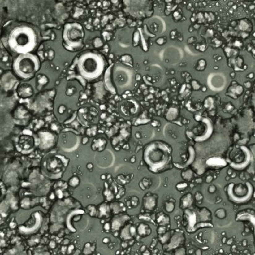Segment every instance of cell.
<instances>
[{"mask_svg": "<svg viewBox=\"0 0 255 255\" xmlns=\"http://www.w3.org/2000/svg\"><path fill=\"white\" fill-rule=\"evenodd\" d=\"M172 148L161 140L151 142L143 152V161L150 171L161 173L170 169L172 161Z\"/></svg>", "mask_w": 255, "mask_h": 255, "instance_id": "cell-1", "label": "cell"}, {"mask_svg": "<svg viewBox=\"0 0 255 255\" xmlns=\"http://www.w3.org/2000/svg\"><path fill=\"white\" fill-rule=\"evenodd\" d=\"M8 45L14 52L19 54L31 53L37 45V35L29 26H18L11 31Z\"/></svg>", "mask_w": 255, "mask_h": 255, "instance_id": "cell-2", "label": "cell"}, {"mask_svg": "<svg viewBox=\"0 0 255 255\" xmlns=\"http://www.w3.org/2000/svg\"><path fill=\"white\" fill-rule=\"evenodd\" d=\"M77 66L83 77L93 80L101 76L105 69L106 61L97 52H86L80 56Z\"/></svg>", "mask_w": 255, "mask_h": 255, "instance_id": "cell-3", "label": "cell"}, {"mask_svg": "<svg viewBox=\"0 0 255 255\" xmlns=\"http://www.w3.org/2000/svg\"><path fill=\"white\" fill-rule=\"evenodd\" d=\"M40 68V61L37 56L31 54H19L14 63L15 73L24 79L32 78Z\"/></svg>", "mask_w": 255, "mask_h": 255, "instance_id": "cell-4", "label": "cell"}, {"mask_svg": "<svg viewBox=\"0 0 255 255\" xmlns=\"http://www.w3.org/2000/svg\"><path fill=\"white\" fill-rule=\"evenodd\" d=\"M253 157L254 154L247 147L244 145L237 146L231 151L226 162L232 169L243 171L251 164Z\"/></svg>", "mask_w": 255, "mask_h": 255, "instance_id": "cell-5", "label": "cell"}, {"mask_svg": "<svg viewBox=\"0 0 255 255\" xmlns=\"http://www.w3.org/2000/svg\"><path fill=\"white\" fill-rule=\"evenodd\" d=\"M85 31L81 24L77 22L67 23L64 27L63 39L72 49H81L83 46Z\"/></svg>", "mask_w": 255, "mask_h": 255, "instance_id": "cell-6", "label": "cell"}, {"mask_svg": "<svg viewBox=\"0 0 255 255\" xmlns=\"http://www.w3.org/2000/svg\"><path fill=\"white\" fill-rule=\"evenodd\" d=\"M253 192V186L248 181L244 185L242 183L237 185L230 183L227 187V196L229 201L233 202V204H246L252 198Z\"/></svg>", "mask_w": 255, "mask_h": 255, "instance_id": "cell-7", "label": "cell"}, {"mask_svg": "<svg viewBox=\"0 0 255 255\" xmlns=\"http://www.w3.org/2000/svg\"><path fill=\"white\" fill-rule=\"evenodd\" d=\"M183 224L187 232L194 233L197 230L203 228H212L213 225L211 222L200 223L198 220L196 210L187 208L184 210Z\"/></svg>", "mask_w": 255, "mask_h": 255, "instance_id": "cell-8", "label": "cell"}, {"mask_svg": "<svg viewBox=\"0 0 255 255\" xmlns=\"http://www.w3.org/2000/svg\"><path fill=\"white\" fill-rule=\"evenodd\" d=\"M119 110L125 116L132 117L140 111V105L135 99H126L120 103L119 105Z\"/></svg>", "mask_w": 255, "mask_h": 255, "instance_id": "cell-9", "label": "cell"}, {"mask_svg": "<svg viewBox=\"0 0 255 255\" xmlns=\"http://www.w3.org/2000/svg\"><path fill=\"white\" fill-rule=\"evenodd\" d=\"M185 236L181 231L177 230L174 234H171L169 241L163 245V249L166 252L175 251L179 247L181 246L185 242Z\"/></svg>", "mask_w": 255, "mask_h": 255, "instance_id": "cell-10", "label": "cell"}, {"mask_svg": "<svg viewBox=\"0 0 255 255\" xmlns=\"http://www.w3.org/2000/svg\"><path fill=\"white\" fill-rule=\"evenodd\" d=\"M130 216L124 213H121L115 215L110 222L111 232H115L120 230L126 225V223L130 220Z\"/></svg>", "mask_w": 255, "mask_h": 255, "instance_id": "cell-11", "label": "cell"}, {"mask_svg": "<svg viewBox=\"0 0 255 255\" xmlns=\"http://www.w3.org/2000/svg\"><path fill=\"white\" fill-rule=\"evenodd\" d=\"M136 234V228L132 224L125 225L120 230L119 237L123 240H131Z\"/></svg>", "mask_w": 255, "mask_h": 255, "instance_id": "cell-12", "label": "cell"}, {"mask_svg": "<svg viewBox=\"0 0 255 255\" xmlns=\"http://www.w3.org/2000/svg\"><path fill=\"white\" fill-rule=\"evenodd\" d=\"M142 203L143 209L148 212H152L157 207V197H155L154 195L147 194L143 198Z\"/></svg>", "mask_w": 255, "mask_h": 255, "instance_id": "cell-13", "label": "cell"}, {"mask_svg": "<svg viewBox=\"0 0 255 255\" xmlns=\"http://www.w3.org/2000/svg\"><path fill=\"white\" fill-rule=\"evenodd\" d=\"M111 214L110 205L107 202L99 204L97 208L96 217L101 219V220H105V219L110 218Z\"/></svg>", "mask_w": 255, "mask_h": 255, "instance_id": "cell-14", "label": "cell"}, {"mask_svg": "<svg viewBox=\"0 0 255 255\" xmlns=\"http://www.w3.org/2000/svg\"><path fill=\"white\" fill-rule=\"evenodd\" d=\"M195 158H196V151L193 146H190L189 147V157L187 160L181 163H173V165L178 169H185L190 165L193 164V162L195 161Z\"/></svg>", "mask_w": 255, "mask_h": 255, "instance_id": "cell-15", "label": "cell"}, {"mask_svg": "<svg viewBox=\"0 0 255 255\" xmlns=\"http://www.w3.org/2000/svg\"><path fill=\"white\" fill-rule=\"evenodd\" d=\"M227 164L226 161L220 157H213L206 162V165L213 169H222L225 167Z\"/></svg>", "mask_w": 255, "mask_h": 255, "instance_id": "cell-16", "label": "cell"}, {"mask_svg": "<svg viewBox=\"0 0 255 255\" xmlns=\"http://www.w3.org/2000/svg\"><path fill=\"white\" fill-rule=\"evenodd\" d=\"M244 92V89L241 85H232L228 89V92L226 95L231 97L233 99H237L240 95Z\"/></svg>", "mask_w": 255, "mask_h": 255, "instance_id": "cell-17", "label": "cell"}, {"mask_svg": "<svg viewBox=\"0 0 255 255\" xmlns=\"http://www.w3.org/2000/svg\"><path fill=\"white\" fill-rule=\"evenodd\" d=\"M18 94L20 97L26 98L32 96L33 93V89L32 86L27 83H23L21 85L19 86L18 89Z\"/></svg>", "mask_w": 255, "mask_h": 255, "instance_id": "cell-18", "label": "cell"}, {"mask_svg": "<svg viewBox=\"0 0 255 255\" xmlns=\"http://www.w3.org/2000/svg\"><path fill=\"white\" fill-rule=\"evenodd\" d=\"M136 233L139 236L145 238L150 236L152 233V230L149 225L146 223H140L136 228Z\"/></svg>", "mask_w": 255, "mask_h": 255, "instance_id": "cell-19", "label": "cell"}, {"mask_svg": "<svg viewBox=\"0 0 255 255\" xmlns=\"http://www.w3.org/2000/svg\"><path fill=\"white\" fill-rule=\"evenodd\" d=\"M193 204V195L191 193H187L185 194L180 200V208L183 210L191 208Z\"/></svg>", "mask_w": 255, "mask_h": 255, "instance_id": "cell-20", "label": "cell"}, {"mask_svg": "<svg viewBox=\"0 0 255 255\" xmlns=\"http://www.w3.org/2000/svg\"><path fill=\"white\" fill-rule=\"evenodd\" d=\"M230 67H232L233 69L237 71L244 70V67H246L244 65V60L242 57H233L230 59Z\"/></svg>", "mask_w": 255, "mask_h": 255, "instance_id": "cell-21", "label": "cell"}, {"mask_svg": "<svg viewBox=\"0 0 255 255\" xmlns=\"http://www.w3.org/2000/svg\"><path fill=\"white\" fill-rule=\"evenodd\" d=\"M157 224L159 226H168L170 224V218L164 212H159L156 215L155 218Z\"/></svg>", "mask_w": 255, "mask_h": 255, "instance_id": "cell-22", "label": "cell"}, {"mask_svg": "<svg viewBox=\"0 0 255 255\" xmlns=\"http://www.w3.org/2000/svg\"><path fill=\"white\" fill-rule=\"evenodd\" d=\"M111 214L114 215L123 213L126 212V208L124 204L122 202H114L110 205Z\"/></svg>", "mask_w": 255, "mask_h": 255, "instance_id": "cell-23", "label": "cell"}, {"mask_svg": "<svg viewBox=\"0 0 255 255\" xmlns=\"http://www.w3.org/2000/svg\"><path fill=\"white\" fill-rule=\"evenodd\" d=\"M179 114V110L178 109V107L175 106H172L167 110L165 115V118L167 121L172 122L178 118Z\"/></svg>", "mask_w": 255, "mask_h": 255, "instance_id": "cell-24", "label": "cell"}, {"mask_svg": "<svg viewBox=\"0 0 255 255\" xmlns=\"http://www.w3.org/2000/svg\"><path fill=\"white\" fill-rule=\"evenodd\" d=\"M107 146V141L103 138H99L96 140H94L92 144V149L93 150L102 151Z\"/></svg>", "mask_w": 255, "mask_h": 255, "instance_id": "cell-25", "label": "cell"}, {"mask_svg": "<svg viewBox=\"0 0 255 255\" xmlns=\"http://www.w3.org/2000/svg\"><path fill=\"white\" fill-rule=\"evenodd\" d=\"M237 221H250V222L253 221L254 222V213L251 214V212H239L236 216Z\"/></svg>", "mask_w": 255, "mask_h": 255, "instance_id": "cell-26", "label": "cell"}, {"mask_svg": "<svg viewBox=\"0 0 255 255\" xmlns=\"http://www.w3.org/2000/svg\"><path fill=\"white\" fill-rule=\"evenodd\" d=\"M205 166L204 165L202 161L198 160L197 162L194 163L192 166V170L194 171L199 176L203 175L205 171Z\"/></svg>", "mask_w": 255, "mask_h": 255, "instance_id": "cell-27", "label": "cell"}, {"mask_svg": "<svg viewBox=\"0 0 255 255\" xmlns=\"http://www.w3.org/2000/svg\"><path fill=\"white\" fill-rule=\"evenodd\" d=\"M31 138L28 136H25L24 138L22 137L21 140H19V145L25 150H28L30 148H32V147L33 142L32 139Z\"/></svg>", "mask_w": 255, "mask_h": 255, "instance_id": "cell-28", "label": "cell"}, {"mask_svg": "<svg viewBox=\"0 0 255 255\" xmlns=\"http://www.w3.org/2000/svg\"><path fill=\"white\" fill-rule=\"evenodd\" d=\"M61 162H60L59 159H57L56 158H52L50 159V161H49V165H48V169H49V171H52L53 172V173H55V170L58 169V167L61 166Z\"/></svg>", "mask_w": 255, "mask_h": 255, "instance_id": "cell-29", "label": "cell"}, {"mask_svg": "<svg viewBox=\"0 0 255 255\" xmlns=\"http://www.w3.org/2000/svg\"><path fill=\"white\" fill-rule=\"evenodd\" d=\"M181 177L185 181H191L193 179V171L192 169H187L181 172Z\"/></svg>", "mask_w": 255, "mask_h": 255, "instance_id": "cell-30", "label": "cell"}, {"mask_svg": "<svg viewBox=\"0 0 255 255\" xmlns=\"http://www.w3.org/2000/svg\"><path fill=\"white\" fill-rule=\"evenodd\" d=\"M171 234H171L170 231H166L165 233L158 234V240L162 245L166 244V243L169 241Z\"/></svg>", "mask_w": 255, "mask_h": 255, "instance_id": "cell-31", "label": "cell"}, {"mask_svg": "<svg viewBox=\"0 0 255 255\" xmlns=\"http://www.w3.org/2000/svg\"><path fill=\"white\" fill-rule=\"evenodd\" d=\"M214 99L212 96H209L207 97L204 102V106L207 110H212L214 107Z\"/></svg>", "mask_w": 255, "mask_h": 255, "instance_id": "cell-32", "label": "cell"}, {"mask_svg": "<svg viewBox=\"0 0 255 255\" xmlns=\"http://www.w3.org/2000/svg\"><path fill=\"white\" fill-rule=\"evenodd\" d=\"M79 184H80V179L77 176L71 177L68 181V185L71 187H73V188L77 187Z\"/></svg>", "mask_w": 255, "mask_h": 255, "instance_id": "cell-33", "label": "cell"}, {"mask_svg": "<svg viewBox=\"0 0 255 255\" xmlns=\"http://www.w3.org/2000/svg\"><path fill=\"white\" fill-rule=\"evenodd\" d=\"M96 249V246L95 245H91L89 242H87L84 247V254H89L92 253Z\"/></svg>", "mask_w": 255, "mask_h": 255, "instance_id": "cell-34", "label": "cell"}, {"mask_svg": "<svg viewBox=\"0 0 255 255\" xmlns=\"http://www.w3.org/2000/svg\"><path fill=\"white\" fill-rule=\"evenodd\" d=\"M206 61H205L204 59H200L199 61L197 62L196 63V65L195 67V68H196V70L197 71H204L205 67H206Z\"/></svg>", "mask_w": 255, "mask_h": 255, "instance_id": "cell-35", "label": "cell"}, {"mask_svg": "<svg viewBox=\"0 0 255 255\" xmlns=\"http://www.w3.org/2000/svg\"><path fill=\"white\" fill-rule=\"evenodd\" d=\"M87 212L91 217H96L97 214V207L93 205H89L86 208Z\"/></svg>", "mask_w": 255, "mask_h": 255, "instance_id": "cell-36", "label": "cell"}, {"mask_svg": "<svg viewBox=\"0 0 255 255\" xmlns=\"http://www.w3.org/2000/svg\"><path fill=\"white\" fill-rule=\"evenodd\" d=\"M175 205L174 204V202L171 201H166L165 204V209L166 210V213H171L173 212V210H175Z\"/></svg>", "mask_w": 255, "mask_h": 255, "instance_id": "cell-37", "label": "cell"}, {"mask_svg": "<svg viewBox=\"0 0 255 255\" xmlns=\"http://www.w3.org/2000/svg\"><path fill=\"white\" fill-rule=\"evenodd\" d=\"M106 187L107 189L104 191V196L106 197L105 199L107 200V201H110L114 198V195L112 193V191L107 189V187Z\"/></svg>", "mask_w": 255, "mask_h": 255, "instance_id": "cell-38", "label": "cell"}, {"mask_svg": "<svg viewBox=\"0 0 255 255\" xmlns=\"http://www.w3.org/2000/svg\"><path fill=\"white\" fill-rule=\"evenodd\" d=\"M216 216L220 219V220H222V219H224L226 218V210L224 209H219L216 212Z\"/></svg>", "mask_w": 255, "mask_h": 255, "instance_id": "cell-39", "label": "cell"}, {"mask_svg": "<svg viewBox=\"0 0 255 255\" xmlns=\"http://www.w3.org/2000/svg\"><path fill=\"white\" fill-rule=\"evenodd\" d=\"M39 242H40V238L37 236H34L32 237L28 241V243L30 246H34L35 245L38 244Z\"/></svg>", "mask_w": 255, "mask_h": 255, "instance_id": "cell-40", "label": "cell"}, {"mask_svg": "<svg viewBox=\"0 0 255 255\" xmlns=\"http://www.w3.org/2000/svg\"><path fill=\"white\" fill-rule=\"evenodd\" d=\"M187 183L185 182H181V183H179L178 184L176 185V188L179 191H184L187 189Z\"/></svg>", "mask_w": 255, "mask_h": 255, "instance_id": "cell-41", "label": "cell"}, {"mask_svg": "<svg viewBox=\"0 0 255 255\" xmlns=\"http://www.w3.org/2000/svg\"><path fill=\"white\" fill-rule=\"evenodd\" d=\"M191 88L195 91H198L201 88L200 83L196 80H193L191 81Z\"/></svg>", "mask_w": 255, "mask_h": 255, "instance_id": "cell-42", "label": "cell"}, {"mask_svg": "<svg viewBox=\"0 0 255 255\" xmlns=\"http://www.w3.org/2000/svg\"><path fill=\"white\" fill-rule=\"evenodd\" d=\"M141 182H142V183L143 184V185L145 186V189L149 188V187H150L151 184H152V182H151V181L150 180V179H146V178H144V179H143L141 181Z\"/></svg>", "mask_w": 255, "mask_h": 255, "instance_id": "cell-43", "label": "cell"}, {"mask_svg": "<svg viewBox=\"0 0 255 255\" xmlns=\"http://www.w3.org/2000/svg\"><path fill=\"white\" fill-rule=\"evenodd\" d=\"M195 199L199 202V204H201V201L204 200V196L200 192H197L195 195Z\"/></svg>", "mask_w": 255, "mask_h": 255, "instance_id": "cell-44", "label": "cell"}, {"mask_svg": "<svg viewBox=\"0 0 255 255\" xmlns=\"http://www.w3.org/2000/svg\"><path fill=\"white\" fill-rule=\"evenodd\" d=\"M130 202V205H132L133 208H134V207H136L138 205V204L139 202V200H138L137 197L134 196V197H132V200H131V201Z\"/></svg>", "mask_w": 255, "mask_h": 255, "instance_id": "cell-45", "label": "cell"}, {"mask_svg": "<svg viewBox=\"0 0 255 255\" xmlns=\"http://www.w3.org/2000/svg\"><path fill=\"white\" fill-rule=\"evenodd\" d=\"M175 254H185V249L183 247H179L177 249L175 250Z\"/></svg>", "mask_w": 255, "mask_h": 255, "instance_id": "cell-46", "label": "cell"}, {"mask_svg": "<svg viewBox=\"0 0 255 255\" xmlns=\"http://www.w3.org/2000/svg\"><path fill=\"white\" fill-rule=\"evenodd\" d=\"M167 231V228L166 227V226H159V228H158L157 232L158 233V234H161L165 233V232Z\"/></svg>", "mask_w": 255, "mask_h": 255, "instance_id": "cell-47", "label": "cell"}, {"mask_svg": "<svg viewBox=\"0 0 255 255\" xmlns=\"http://www.w3.org/2000/svg\"><path fill=\"white\" fill-rule=\"evenodd\" d=\"M49 248L51 249H54L57 248V243L54 240H50L49 243Z\"/></svg>", "mask_w": 255, "mask_h": 255, "instance_id": "cell-48", "label": "cell"}, {"mask_svg": "<svg viewBox=\"0 0 255 255\" xmlns=\"http://www.w3.org/2000/svg\"><path fill=\"white\" fill-rule=\"evenodd\" d=\"M234 109V107L233 105H232V103H228L226 105V110L227 111L231 112V111H232Z\"/></svg>", "mask_w": 255, "mask_h": 255, "instance_id": "cell-49", "label": "cell"}, {"mask_svg": "<svg viewBox=\"0 0 255 255\" xmlns=\"http://www.w3.org/2000/svg\"><path fill=\"white\" fill-rule=\"evenodd\" d=\"M103 229L106 231V232H111V226H110V223L108 222H106L103 225Z\"/></svg>", "mask_w": 255, "mask_h": 255, "instance_id": "cell-50", "label": "cell"}, {"mask_svg": "<svg viewBox=\"0 0 255 255\" xmlns=\"http://www.w3.org/2000/svg\"><path fill=\"white\" fill-rule=\"evenodd\" d=\"M75 250V246L74 245H70L67 247V253L68 254H71L73 252H74Z\"/></svg>", "mask_w": 255, "mask_h": 255, "instance_id": "cell-51", "label": "cell"}, {"mask_svg": "<svg viewBox=\"0 0 255 255\" xmlns=\"http://www.w3.org/2000/svg\"><path fill=\"white\" fill-rule=\"evenodd\" d=\"M216 186H215V185H210V186L209 187V188H208L209 192L211 193H214L215 191H216Z\"/></svg>", "mask_w": 255, "mask_h": 255, "instance_id": "cell-52", "label": "cell"}, {"mask_svg": "<svg viewBox=\"0 0 255 255\" xmlns=\"http://www.w3.org/2000/svg\"><path fill=\"white\" fill-rule=\"evenodd\" d=\"M127 246H128V242H127L126 240H123L122 242V248L126 249Z\"/></svg>", "mask_w": 255, "mask_h": 255, "instance_id": "cell-53", "label": "cell"}, {"mask_svg": "<svg viewBox=\"0 0 255 255\" xmlns=\"http://www.w3.org/2000/svg\"><path fill=\"white\" fill-rule=\"evenodd\" d=\"M213 179H214V177L212 176V175H208V176L207 177L205 181H206L207 183H211L213 181Z\"/></svg>", "mask_w": 255, "mask_h": 255, "instance_id": "cell-54", "label": "cell"}, {"mask_svg": "<svg viewBox=\"0 0 255 255\" xmlns=\"http://www.w3.org/2000/svg\"><path fill=\"white\" fill-rule=\"evenodd\" d=\"M15 226H16V223L14 222H11L10 224V228L11 229H14L15 228Z\"/></svg>", "mask_w": 255, "mask_h": 255, "instance_id": "cell-55", "label": "cell"}, {"mask_svg": "<svg viewBox=\"0 0 255 255\" xmlns=\"http://www.w3.org/2000/svg\"><path fill=\"white\" fill-rule=\"evenodd\" d=\"M87 169L89 170V171L92 170L93 169V165L92 163H88V164L87 165Z\"/></svg>", "mask_w": 255, "mask_h": 255, "instance_id": "cell-56", "label": "cell"}, {"mask_svg": "<svg viewBox=\"0 0 255 255\" xmlns=\"http://www.w3.org/2000/svg\"><path fill=\"white\" fill-rule=\"evenodd\" d=\"M110 242V239L109 238H104L103 240V242L104 243V244H107V243H108Z\"/></svg>", "mask_w": 255, "mask_h": 255, "instance_id": "cell-57", "label": "cell"}, {"mask_svg": "<svg viewBox=\"0 0 255 255\" xmlns=\"http://www.w3.org/2000/svg\"><path fill=\"white\" fill-rule=\"evenodd\" d=\"M87 141H88V139H87V138H84L83 139V145H85Z\"/></svg>", "mask_w": 255, "mask_h": 255, "instance_id": "cell-58", "label": "cell"}, {"mask_svg": "<svg viewBox=\"0 0 255 255\" xmlns=\"http://www.w3.org/2000/svg\"><path fill=\"white\" fill-rule=\"evenodd\" d=\"M145 252H144L142 253L143 254H150V253L149 252V250H145Z\"/></svg>", "mask_w": 255, "mask_h": 255, "instance_id": "cell-59", "label": "cell"}, {"mask_svg": "<svg viewBox=\"0 0 255 255\" xmlns=\"http://www.w3.org/2000/svg\"><path fill=\"white\" fill-rule=\"evenodd\" d=\"M201 181H202V179L201 178H200L199 179H196V182L198 183H201Z\"/></svg>", "mask_w": 255, "mask_h": 255, "instance_id": "cell-60", "label": "cell"}, {"mask_svg": "<svg viewBox=\"0 0 255 255\" xmlns=\"http://www.w3.org/2000/svg\"><path fill=\"white\" fill-rule=\"evenodd\" d=\"M101 179H102V180H104L105 179H106V176L105 175H102L101 176Z\"/></svg>", "mask_w": 255, "mask_h": 255, "instance_id": "cell-61", "label": "cell"}, {"mask_svg": "<svg viewBox=\"0 0 255 255\" xmlns=\"http://www.w3.org/2000/svg\"><path fill=\"white\" fill-rule=\"evenodd\" d=\"M236 173H233V174L232 175V177H236Z\"/></svg>", "mask_w": 255, "mask_h": 255, "instance_id": "cell-62", "label": "cell"}, {"mask_svg": "<svg viewBox=\"0 0 255 255\" xmlns=\"http://www.w3.org/2000/svg\"><path fill=\"white\" fill-rule=\"evenodd\" d=\"M226 238H223V242H226Z\"/></svg>", "mask_w": 255, "mask_h": 255, "instance_id": "cell-63", "label": "cell"}]
</instances>
